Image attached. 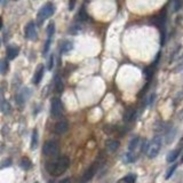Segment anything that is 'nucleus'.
<instances>
[{
    "label": "nucleus",
    "mask_w": 183,
    "mask_h": 183,
    "mask_svg": "<svg viewBox=\"0 0 183 183\" xmlns=\"http://www.w3.org/2000/svg\"><path fill=\"white\" fill-rule=\"evenodd\" d=\"M69 165L70 160L68 157H60L47 164V171L52 176H60L68 169Z\"/></svg>",
    "instance_id": "f257e3e1"
},
{
    "label": "nucleus",
    "mask_w": 183,
    "mask_h": 183,
    "mask_svg": "<svg viewBox=\"0 0 183 183\" xmlns=\"http://www.w3.org/2000/svg\"><path fill=\"white\" fill-rule=\"evenodd\" d=\"M161 144H163V138L161 136H155L150 141V143L146 145V156L149 158H156L158 156L159 151L161 149Z\"/></svg>",
    "instance_id": "f03ea898"
},
{
    "label": "nucleus",
    "mask_w": 183,
    "mask_h": 183,
    "mask_svg": "<svg viewBox=\"0 0 183 183\" xmlns=\"http://www.w3.org/2000/svg\"><path fill=\"white\" fill-rule=\"evenodd\" d=\"M54 12H55V7H54V5L52 2H47V4L44 5L40 8L39 13H38V15H37V22H38V24L39 25L42 24V22L45 20H47L48 17L52 16L54 14Z\"/></svg>",
    "instance_id": "7ed1b4c3"
},
{
    "label": "nucleus",
    "mask_w": 183,
    "mask_h": 183,
    "mask_svg": "<svg viewBox=\"0 0 183 183\" xmlns=\"http://www.w3.org/2000/svg\"><path fill=\"white\" fill-rule=\"evenodd\" d=\"M42 152H44V155L48 156V157L56 156L58 153V143L54 140L47 141L42 146Z\"/></svg>",
    "instance_id": "20e7f679"
},
{
    "label": "nucleus",
    "mask_w": 183,
    "mask_h": 183,
    "mask_svg": "<svg viewBox=\"0 0 183 183\" xmlns=\"http://www.w3.org/2000/svg\"><path fill=\"white\" fill-rule=\"evenodd\" d=\"M63 111H64V108H63V103L60 98L54 97L52 100V104H50V112H52V116L55 117V118H58L63 114Z\"/></svg>",
    "instance_id": "39448f33"
},
{
    "label": "nucleus",
    "mask_w": 183,
    "mask_h": 183,
    "mask_svg": "<svg viewBox=\"0 0 183 183\" xmlns=\"http://www.w3.org/2000/svg\"><path fill=\"white\" fill-rule=\"evenodd\" d=\"M144 148V140L143 138H138V137H134L128 144V150L130 152H133L135 155L137 156L142 149Z\"/></svg>",
    "instance_id": "423d86ee"
},
{
    "label": "nucleus",
    "mask_w": 183,
    "mask_h": 183,
    "mask_svg": "<svg viewBox=\"0 0 183 183\" xmlns=\"http://www.w3.org/2000/svg\"><path fill=\"white\" fill-rule=\"evenodd\" d=\"M31 90L28 88V87H24L23 90H21L20 93L17 94L16 96V101H17V104H20V105H24L25 102L28 101L29 98L31 97Z\"/></svg>",
    "instance_id": "0eeeda50"
},
{
    "label": "nucleus",
    "mask_w": 183,
    "mask_h": 183,
    "mask_svg": "<svg viewBox=\"0 0 183 183\" xmlns=\"http://www.w3.org/2000/svg\"><path fill=\"white\" fill-rule=\"evenodd\" d=\"M25 38L29 40H37L38 34H37V30H36V25L33 22H29L26 26H25Z\"/></svg>",
    "instance_id": "6e6552de"
},
{
    "label": "nucleus",
    "mask_w": 183,
    "mask_h": 183,
    "mask_svg": "<svg viewBox=\"0 0 183 183\" xmlns=\"http://www.w3.org/2000/svg\"><path fill=\"white\" fill-rule=\"evenodd\" d=\"M97 169H98V164L97 163H94L93 165H90V166L88 167V169L84 173V175H82V181H80V183L88 182V181L93 177L94 175H95V173H96Z\"/></svg>",
    "instance_id": "1a4fd4ad"
},
{
    "label": "nucleus",
    "mask_w": 183,
    "mask_h": 183,
    "mask_svg": "<svg viewBox=\"0 0 183 183\" xmlns=\"http://www.w3.org/2000/svg\"><path fill=\"white\" fill-rule=\"evenodd\" d=\"M69 128V124L66 120H60V121L57 122L55 127H54V132L56 133V134H64L65 132L68 130Z\"/></svg>",
    "instance_id": "9d476101"
},
{
    "label": "nucleus",
    "mask_w": 183,
    "mask_h": 183,
    "mask_svg": "<svg viewBox=\"0 0 183 183\" xmlns=\"http://www.w3.org/2000/svg\"><path fill=\"white\" fill-rule=\"evenodd\" d=\"M42 76H44V65L39 64L36 70V72H34V76H33V84L38 85V84L41 82Z\"/></svg>",
    "instance_id": "9b49d317"
},
{
    "label": "nucleus",
    "mask_w": 183,
    "mask_h": 183,
    "mask_svg": "<svg viewBox=\"0 0 183 183\" xmlns=\"http://www.w3.org/2000/svg\"><path fill=\"white\" fill-rule=\"evenodd\" d=\"M105 148L109 152H114L119 148V142L116 140H108L105 142Z\"/></svg>",
    "instance_id": "f8f14e48"
},
{
    "label": "nucleus",
    "mask_w": 183,
    "mask_h": 183,
    "mask_svg": "<svg viewBox=\"0 0 183 183\" xmlns=\"http://www.w3.org/2000/svg\"><path fill=\"white\" fill-rule=\"evenodd\" d=\"M18 53H20L18 47H16V46H8V48H7V58L8 60H14L18 55Z\"/></svg>",
    "instance_id": "ddd939ff"
},
{
    "label": "nucleus",
    "mask_w": 183,
    "mask_h": 183,
    "mask_svg": "<svg viewBox=\"0 0 183 183\" xmlns=\"http://www.w3.org/2000/svg\"><path fill=\"white\" fill-rule=\"evenodd\" d=\"M180 151H181V149H176V150L169 151V152L167 153V157H166L167 161H168V163H173V161H175V160H176V158L179 157Z\"/></svg>",
    "instance_id": "4468645a"
},
{
    "label": "nucleus",
    "mask_w": 183,
    "mask_h": 183,
    "mask_svg": "<svg viewBox=\"0 0 183 183\" xmlns=\"http://www.w3.org/2000/svg\"><path fill=\"white\" fill-rule=\"evenodd\" d=\"M38 130L33 129L32 132V137H31V150H36L38 146Z\"/></svg>",
    "instance_id": "2eb2a0df"
},
{
    "label": "nucleus",
    "mask_w": 183,
    "mask_h": 183,
    "mask_svg": "<svg viewBox=\"0 0 183 183\" xmlns=\"http://www.w3.org/2000/svg\"><path fill=\"white\" fill-rule=\"evenodd\" d=\"M0 109H1V111H2L5 114H8L10 113V111H12V106H10V104H9L7 101H2L0 103Z\"/></svg>",
    "instance_id": "dca6fc26"
},
{
    "label": "nucleus",
    "mask_w": 183,
    "mask_h": 183,
    "mask_svg": "<svg viewBox=\"0 0 183 183\" xmlns=\"http://www.w3.org/2000/svg\"><path fill=\"white\" fill-rule=\"evenodd\" d=\"M136 157L137 156L135 155V153H133V152H130V151H128L127 153H125V156H124V161L125 163H134L135 160H136Z\"/></svg>",
    "instance_id": "f3484780"
},
{
    "label": "nucleus",
    "mask_w": 183,
    "mask_h": 183,
    "mask_svg": "<svg viewBox=\"0 0 183 183\" xmlns=\"http://www.w3.org/2000/svg\"><path fill=\"white\" fill-rule=\"evenodd\" d=\"M21 166H22V168H23V169L28 171V169H30V168L32 167V163H31V160H30L29 158H26V157H23V158H22V160H21Z\"/></svg>",
    "instance_id": "a211bd4d"
},
{
    "label": "nucleus",
    "mask_w": 183,
    "mask_h": 183,
    "mask_svg": "<svg viewBox=\"0 0 183 183\" xmlns=\"http://www.w3.org/2000/svg\"><path fill=\"white\" fill-rule=\"evenodd\" d=\"M72 48H73L72 42H70V41H64V42L61 45V53L62 54L68 53V52H70Z\"/></svg>",
    "instance_id": "6ab92c4d"
},
{
    "label": "nucleus",
    "mask_w": 183,
    "mask_h": 183,
    "mask_svg": "<svg viewBox=\"0 0 183 183\" xmlns=\"http://www.w3.org/2000/svg\"><path fill=\"white\" fill-rule=\"evenodd\" d=\"M55 90H56L57 93H62L63 90H64V85H63V82H62L60 77L55 78Z\"/></svg>",
    "instance_id": "aec40b11"
},
{
    "label": "nucleus",
    "mask_w": 183,
    "mask_h": 183,
    "mask_svg": "<svg viewBox=\"0 0 183 183\" xmlns=\"http://www.w3.org/2000/svg\"><path fill=\"white\" fill-rule=\"evenodd\" d=\"M155 68H156V66L151 65V66H149V68H146V69L144 70V76H145V78L148 79V80H150L151 78H152V76H153Z\"/></svg>",
    "instance_id": "412c9836"
},
{
    "label": "nucleus",
    "mask_w": 183,
    "mask_h": 183,
    "mask_svg": "<svg viewBox=\"0 0 183 183\" xmlns=\"http://www.w3.org/2000/svg\"><path fill=\"white\" fill-rule=\"evenodd\" d=\"M134 116H135V110L134 109H129L126 111V113H125V121H132L133 119H134Z\"/></svg>",
    "instance_id": "4be33fe9"
},
{
    "label": "nucleus",
    "mask_w": 183,
    "mask_h": 183,
    "mask_svg": "<svg viewBox=\"0 0 183 183\" xmlns=\"http://www.w3.org/2000/svg\"><path fill=\"white\" fill-rule=\"evenodd\" d=\"M135 181H136V175L135 174H128L122 179L124 183H135Z\"/></svg>",
    "instance_id": "5701e85b"
},
{
    "label": "nucleus",
    "mask_w": 183,
    "mask_h": 183,
    "mask_svg": "<svg viewBox=\"0 0 183 183\" xmlns=\"http://www.w3.org/2000/svg\"><path fill=\"white\" fill-rule=\"evenodd\" d=\"M54 32H55V24L54 23H49L48 26H47V36H48L49 39H52Z\"/></svg>",
    "instance_id": "b1692460"
},
{
    "label": "nucleus",
    "mask_w": 183,
    "mask_h": 183,
    "mask_svg": "<svg viewBox=\"0 0 183 183\" xmlns=\"http://www.w3.org/2000/svg\"><path fill=\"white\" fill-rule=\"evenodd\" d=\"M176 167H177V165H173V166L169 167V169H168V171H167V173H166V176H165V179L168 180L169 177H171L172 175H173V173H174V171L176 169Z\"/></svg>",
    "instance_id": "393cba45"
},
{
    "label": "nucleus",
    "mask_w": 183,
    "mask_h": 183,
    "mask_svg": "<svg viewBox=\"0 0 183 183\" xmlns=\"http://www.w3.org/2000/svg\"><path fill=\"white\" fill-rule=\"evenodd\" d=\"M7 69H8V64H7V61L4 60L0 64V72L1 73H6L7 72Z\"/></svg>",
    "instance_id": "a878e982"
},
{
    "label": "nucleus",
    "mask_w": 183,
    "mask_h": 183,
    "mask_svg": "<svg viewBox=\"0 0 183 183\" xmlns=\"http://www.w3.org/2000/svg\"><path fill=\"white\" fill-rule=\"evenodd\" d=\"M12 165V160L10 159H5L2 163L0 164V168H6V167H9Z\"/></svg>",
    "instance_id": "bb28decb"
},
{
    "label": "nucleus",
    "mask_w": 183,
    "mask_h": 183,
    "mask_svg": "<svg viewBox=\"0 0 183 183\" xmlns=\"http://www.w3.org/2000/svg\"><path fill=\"white\" fill-rule=\"evenodd\" d=\"M50 42H52V39H49V38H48V40L46 41L45 47H44V52H42V54H44V55H46V54L48 53L49 47H50Z\"/></svg>",
    "instance_id": "cd10ccee"
},
{
    "label": "nucleus",
    "mask_w": 183,
    "mask_h": 183,
    "mask_svg": "<svg viewBox=\"0 0 183 183\" xmlns=\"http://www.w3.org/2000/svg\"><path fill=\"white\" fill-rule=\"evenodd\" d=\"M79 17H80V20H82V21H86L87 18H88V16H87V14H86L85 9L84 8L80 9V12H79Z\"/></svg>",
    "instance_id": "c85d7f7f"
},
{
    "label": "nucleus",
    "mask_w": 183,
    "mask_h": 183,
    "mask_svg": "<svg viewBox=\"0 0 183 183\" xmlns=\"http://www.w3.org/2000/svg\"><path fill=\"white\" fill-rule=\"evenodd\" d=\"M181 6H182V1H181V0H175V2H174V10L175 12H177V10L181 8Z\"/></svg>",
    "instance_id": "c756f323"
},
{
    "label": "nucleus",
    "mask_w": 183,
    "mask_h": 183,
    "mask_svg": "<svg viewBox=\"0 0 183 183\" xmlns=\"http://www.w3.org/2000/svg\"><path fill=\"white\" fill-rule=\"evenodd\" d=\"M53 65H54V55H50L49 57V62H48V70H52L53 69Z\"/></svg>",
    "instance_id": "7c9ffc66"
},
{
    "label": "nucleus",
    "mask_w": 183,
    "mask_h": 183,
    "mask_svg": "<svg viewBox=\"0 0 183 183\" xmlns=\"http://www.w3.org/2000/svg\"><path fill=\"white\" fill-rule=\"evenodd\" d=\"M76 6V0H70V4H69V10H73Z\"/></svg>",
    "instance_id": "2f4dec72"
},
{
    "label": "nucleus",
    "mask_w": 183,
    "mask_h": 183,
    "mask_svg": "<svg viewBox=\"0 0 183 183\" xmlns=\"http://www.w3.org/2000/svg\"><path fill=\"white\" fill-rule=\"evenodd\" d=\"M181 70H183V58H182V60H181V62H180L179 68L176 69V71H181Z\"/></svg>",
    "instance_id": "473e14b6"
},
{
    "label": "nucleus",
    "mask_w": 183,
    "mask_h": 183,
    "mask_svg": "<svg viewBox=\"0 0 183 183\" xmlns=\"http://www.w3.org/2000/svg\"><path fill=\"white\" fill-rule=\"evenodd\" d=\"M70 180L69 179H65V180H62V181H60L58 183H69Z\"/></svg>",
    "instance_id": "72a5a7b5"
},
{
    "label": "nucleus",
    "mask_w": 183,
    "mask_h": 183,
    "mask_svg": "<svg viewBox=\"0 0 183 183\" xmlns=\"http://www.w3.org/2000/svg\"><path fill=\"white\" fill-rule=\"evenodd\" d=\"M1 28H2V18L0 17V30H1Z\"/></svg>",
    "instance_id": "f704fd0d"
},
{
    "label": "nucleus",
    "mask_w": 183,
    "mask_h": 183,
    "mask_svg": "<svg viewBox=\"0 0 183 183\" xmlns=\"http://www.w3.org/2000/svg\"><path fill=\"white\" fill-rule=\"evenodd\" d=\"M181 161H182V163H183V156H182V160H181Z\"/></svg>",
    "instance_id": "c9c22d12"
},
{
    "label": "nucleus",
    "mask_w": 183,
    "mask_h": 183,
    "mask_svg": "<svg viewBox=\"0 0 183 183\" xmlns=\"http://www.w3.org/2000/svg\"><path fill=\"white\" fill-rule=\"evenodd\" d=\"M36 183H38V182H36Z\"/></svg>",
    "instance_id": "e433bc0d"
}]
</instances>
